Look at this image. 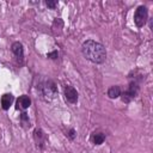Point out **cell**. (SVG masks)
<instances>
[{
    "label": "cell",
    "instance_id": "cell-2",
    "mask_svg": "<svg viewBox=\"0 0 153 153\" xmlns=\"http://www.w3.org/2000/svg\"><path fill=\"white\" fill-rule=\"evenodd\" d=\"M41 90H42V93L43 96L47 98V99H54L56 96H57V87L55 85L54 81L51 80H47L42 84L41 86Z\"/></svg>",
    "mask_w": 153,
    "mask_h": 153
},
{
    "label": "cell",
    "instance_id": "cell-3",
    "mask_svg": "<svg viewBox=\"0 0 153 153\" xmlns=\"http://www.w3.org/2000/svg\"><path fill=\"white\" fill-rule=\"evenodd\" d=\"M147 8L145 6H140L137 7V10L135 11V14H134V23L137 27H142L146 22H147Z\"/></svg>",
    "mask_w": 153,
    "mask_h": 153
},
{
    "label": "cell",
    "instance_id": "cell-5",
    "mask_svg": "<svg viewBox=\"0 0 153 153\" xmlns=\"http://www.w3.org/2000/svg\"><path fill=\"white\" fill-rule=\"evenodd\" d=\"M65 97H66L67 102L74 104V103H76V100H78V92L75 91L74 87H72V86H66V87H65Z\"/></svg>",
    "mask_w": 153,
    "mask_h": 153
},
{
    "label": "cell",
    "instance_id": "cell-13",
    "mask_svg": "<svg viewBox=\"0 0 153 153\" xmlns=\"http://www.w3.org/2000/svg\"><path fill=\"white\" fill-rule=\"evenodd\" d=\"M45 4H47V6L50 7V8H55V6L57 5V2H56L55 0H48V1H45Z\"/></svg>",
    "mask_w": 153,
    "mask_h": 153
},
{
    "label": "cell",
    "instance_id": "cell-12",
    "mask_svg": "<svg viewBox=\"0 0 153 153\" xmlns=\"http://www.w3.org/2000/svg\"><path fill=\"white\" fill-rule=\"evenodd\" d=\"M20 120H22V122H23V123H25L26 126H29V127H30V121H29V117H27V115H26L25 112H23V114H22Z\"/></svg>",
    "mask_w": 153,
    "mask_h": 153
},
{
    "label": "cell",
    "instance_id": "cell-15",
    "mask_svg": "<svg viewBox=\"0 0 153 153\" xmlns=\"http://www.w3.org/2000/svg\"><path fill=\"white\" fill-rule=\"evenodd\" d=\"M68 136H69L71 139H74V136H75V131H74L73 129H71V130H69V134H68Z\"/></svg>",
    "mask_w": 153,
    "mask_h": 153
},
{
    "label": "cell",
    "instance_id": "cell-7",
    "mask_svg": "<svg viewBox=\"0 0 153 153\" xmlns=\"http://www.w3.org/2000/svg\"><path fill=\"white\" fill-rule=\"evenodd\" d=\"M30 104H31L30 98H29L26 94H23V96H20V97L17 99L16 108H17V109H20V110H25V109H27V108L30 106Z\"/></svg>",
    "mask_w": 153,
    "mask_h": 153
},
{
    "label": "cell",
    "instance_id": "cell-4",
    "mask_svg": "<svg viewBox=\"0 0 153 153\" xmlns=\"http://www.w3.org/2000/svg\"><path fill=\"white\" fill-rule=\"evenodd\" d=\"M137 91H139L137 85H136V84H134V82H131V84H130V86H129V88H128V90L122 94V100H123V102H126V103L130 102L133 98H135V97H136Z\"/></svg>",
    "mask_w": 153,
    "mask_h": 153
},
{
    "label": "cell",
    "instance_id": "cell-6",
    "mask_svg": "<svg viewBox=\"0 0 153 153\" xmlns=\"http://www.w3.org/2000/svg\"><path fill=\"white\" fill-rule=\"evenodd\" d=\"M12 53L14 54L16 59L22 63V62H23V59H24V49H23L22 43L14 42V43L12 44Z\"/></svg>",
    "mask_w": 153,
    "mask_h": 153
},
{
    "label": "cell",
    "instance_id": "cell-11",
    "mask_svg": "<svg viewBox=\"0 0 153 153\" xmlns=\"http://www.w3.org/2000/svg\"><path fill=\"white\" fill-rule=\"evenodd\" d=\"M108 96L110 97V98H117V97H120L121 96V90H120V87L118 86H111L109 90H108Z\"/></svg>",
    "mask_w": 153,
    "mask_h": 153
},
{
    "label": "cell",
    "instance_id": "cell-1",
    "mask_svg": "<svg viewBox=\"0 0 153 153\" xmlns=\"http://www.w3.org/2000/svg\"><path fill=\"white\" fill-rule=\"evenodd\" d=\"M81 51H82V55L93 63H103L106 59L105 48L100 43L92 39H88L82 43Z\"/></svg>",
    "mask_w": 153,
    "mask_h": 153
},
{
    "label": "cell",
    "instance_id": "cell-10",
    "mask_svg": "<svg viewBox=\"0 0 153 153\" xmlns=\"http://www.w3.org/2000/svg\"><path fill=\"white\" fill-rule=\"evenodd\" d=\"M91 140H92V142L94 143V145H102L103 142H104V140H105V135L103 134V133H92V135H91Z\"/></svg>",
    "mask_w": 153,
    "mask_h": 153
},
{
    "label": "cell",
    "instance_id": "cell-14",
    "mask_svg": "<svg viewBox=\"0 0 153 153\" xmlns=\"http://www.w3.org/2000/svg\"><path fill=\"white\" fill-rule=\"evenodd\" d=\"M56 56H57V53L56 51H54L51 54H48V57H50V59H56Z\"/></svg>",
    "mask_w": 153,
    "mask_h": 153
},
{
    "label": "cell",
    "instance_id": "cell-9",
    "mask_svg": "<svg viewBox=\"0 0 153 153\" xmlns=\"http://www.w3.org/2000/svg\"><path fill=\"white\" fill-rule=\"evenodd\" d=\"M33 136H35V141H36L37 146L43 147L44 141H45V134L43 133V130L42 129H36L35 133H33Z\"/></svg>",
    "mask_w": 153,
    "mask_h": 153
},
{
    "label": "cell",
    "instance_id": "cell-8",
    "mask_svg": "<svg viewBox=\"0 0 153 153\" xmlns=\"http://www.w3.org/2000/svg\"><path fill=\"white\" fill-rule=\"evenodd\" d=\"M12 103H13V96L11 93H5L1 97V106H2L4 110L10 109V106L12 105Z\"/></svg>",
    "mask_w": 153,
    "mask_h": 153
}]
</instances>
